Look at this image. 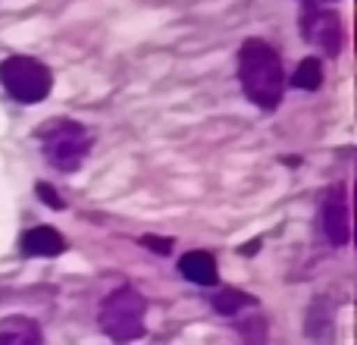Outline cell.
Wrapping results in <instances>:
<instances>
[{
	"label": "cell",
	"instance_id": "6da1fadb",
	"mask_svg": "<svg viewBox=\"0 0 357 345\" xmlns=\"http://www.w3.org/2000/svg\"><path fill=\"white\" fill-rule=\"evenodd\" d=\"M238 79L248 101L260 110H276L285 94V69L279 54L260 38H248L238 50Z\"/></svg>",
	"mask_w": 357,
	"mask_h": 345
},
{
	"label": "cell",
	"instance_id": "7a4b0ae2",
	"mask_svg": "<svg viewBox=\"0 0 357 345\" xmlns=\"http://www.w3.org/2000/svg\"><path fill=\"white\" fill-rule=\"evenodd\" d=\"M144 314H148V302L138 289L132 286H119L104 298L98 311V327L107 339L126 345L144 336Z\"/></svg>",
	"mask_w": 357,
	"mask_h": 345
},
{
	"label": "cell",
	"instance_id": "3957f363",
	"mask_svg": "<svg viewBox=\"0 0 357 345\" xmlns=\"http://www.w3.org/2000/svg\"><path fill=\"white\" fill-rule=\"evenodd\" d=\"M44 161L63 172H75L91 151V132L75 119H47L38 129Z\"/></svg>",
	"mask_w": 357,
	"mask_h": 345
},
{
	"label": "cell",
	"instance_id": "277c9868",
	"mask_svg": "<svg viewBox=\"0 0 357 345\" xmlns=\"http://www.w3.org/2000/svg\"><path fill=\"white\" fill-rule=\"evenodd\" d=\"M0 85L19 104H38L50 94L54 88V75L41 60L31 57H6L0 63Z\"/></svg>",
	"mask_w": 357,
	"mask_h": 345
},
{
	"label": "cell",
	"instance_id": "5b68a950",
	"mask_svg": "<svg viewBox=\"0 0 357 345\" xmlns=\"http://www.w3.org/2000/svg\"><path fill=\"white\" fill-rule=\"evenodd\" d=\"M301 35L304 41H310L314 47H320L323 54L339 57L342 50V19L329 10H317L314 3L304 6L301 19Z\"/></svg>",
	"mask_w": 357,
	"mask_h": 345
},
{
	"label": "cell",
	"instance_id": "8992f818",
	"mask_svg": "<svg viewBox=\"0 0 357 345\" xmlns=\"http://www.w3.org/2000/svg\"><path fill=\"white\" fill-rule=\"evenodd\" d=\"M320 226L323 235L329 239V245H348V239H351V207H348L345 185H333L323 195Z\"/></svg>",
	"mask_w": 357,
	"mask_h": 345
},
{
	"label": "cell",
	"instance_id": "52a82bcc",
	"mask_svg": "<svg viewBox=\"0 0 357 345\" xmlns=\"http://www.w3.org/2000/svg\"><path fill=\"white\" fill-rule=\"evenodd\" d=\"M19 251L29 258H56L66 251V239L54 226H31L19 239Z\"/></svg>",
	"mask_w": 357,
	"mask_h": 345
},
{
	"label": "cell",
	"instance_id": "ba28073f",
	"mask_svg": "<svg viewBox=\"0 0 357 345\" xmlns=\"http://www.w3.org/2000/svg\"><path fill=\"white\" fill-rule=\"evenodd\" d=\"M0 345H44L38 321L25 314H13L0 321Z\"/></svg>",
	"mask_w": 357,
	"mask_h": 345
},
{
	"label": "cell",
	"instance_id": "9c48e42d",
	"mask_svg": "<svg viewBox=\"0 0 357 345\" xmlns=\"http://www.w3.org/2000/svg\"><path fill=\"white\" fill-rule=\"evenodd\" d=\"M178 273L185 279H191L195 286H216L220 283V270L210 251H188L178 260Z\"/></svg>",
	"mask_w": 357,
	"mask_h": 345
},
{
	"label": "cell",
	"instance_id": "30bf717a",
	"mask_svg": "<svg viewBox=\"0 0 357 345\" xmlns=\"http://www.w3.org/2000/svg\"><path fill=\"white\" fill-rule=\"evenodd\" d=\"M216 308V314H226V317H238L245 314V311L257 308V298H251L248 292H238V289H222L213 295V302H210Z\"/></svg>",
	"mask_w": 357,
	"mask_h": 345
},
{
	"label": "cell",
	"instance_id": "8fae6325",
	"mask_svg": "<svg viewBox=\"0 0 357 345\" xmlns=\"http://www.w3.org/2000/svg\"><path fill=\"white\" fill-rule=\"evenodd\" d=\"M291 85L301 88V91H317L323 85V63L317 57H307V60L298 63L295 75H291Z\"/></svg>",
	"mask_w": 357,
	"mask_h": 345
},
{
	"label": "cell",
	"instance_id": "7c38bea8",
	"mask_svg": "<svg viewBox=\"0 0 357 345\" xmlns=\"http://www.w3.org/2000/svg\"><path fill=\"white\" fill-rule=\"evenodd\" d=\"M238 336L245 339V345H264L266 342V321L257 314V308H251V314L238 321Z\"/></svg>",
	"mask_w": 357,
	"mask_h": 345
},
{
	"label": "cell",
	"instance_id": "4fadbf2b",
	"mask_svg": "<svg viewBox=\"0 0 357 345\" xmlns=\"http://www.w3.org/2000/svg\"><path fill=\"white\" fill-rule=\"evenodd\" d=\"M142 245L151 248L154 254H169V251H173V242L160 239V235H142Z\"/></svg>",
	"mask_w": 357,
	"mask_h": 345
},
{
	"label": "cell",
	"instance_id": "5bb4252c",
	"mask_svg": "<svg viewBox=\"0 0 357 345\" xmlns=\"http://www.w3.org/2000/svg\"><path fill=\"white\" fill-rule=\"evenodd\" d=\"M38 198H41V201L47 204V207H54V210H63V207H66V204H63V198L56 195V191L50 189L47 182H41V185H38Z\"/></svg>",
	"mask_w": 357,
	"mask_h": 345
},
{
	"label": "cell",
	"instance_id": "9a60e30c",
	"mask_svg": "<svg viewBox=\"0 0 357 345\" xmlns=\"http://www.w3.org/2000/svg\"><path fill=\"white\" fill-rule=\"evenodd\" d=\"M260 248V239H254V242H248L245 248H241V254H251V251H257Z\"/></svg>",
	"mask_w": 357,
	"mask_h": 345
},
{
	"label": "cell",
	"instance_id": "2e32d148",
	"mask_svg": "<svg viewBox=\"0 0 357 345\" xmlns=\"http://www.w3.org/2000/svg\"><path fill=\"white\" fill-rule=\"evenodd\" d=\"M301 3H304V6H310V3H314V0H301Z\"/></svg>",
	"mask_w": 357,
	"mask_h": 345
}]
</instances>
